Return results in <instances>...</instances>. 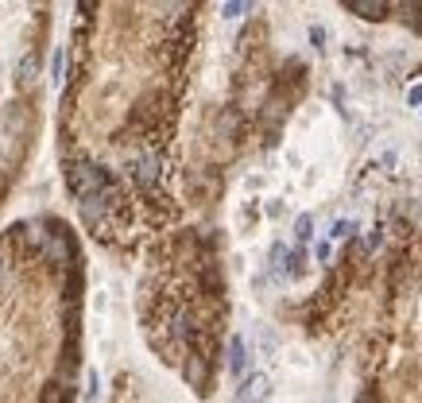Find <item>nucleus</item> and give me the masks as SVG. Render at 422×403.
<instances>
[{
	"label": "nucleus",
	"mask_w": 422,
	"mask_h": 403,
	"mask_svg": "<svg viewBox=\"0 0 422 403\" xmlns=\"http://www.w3.org/2000/svg\"><path fill=\"white\" fill-rule=\"evenodd\" d=\"M268 400H271V380L263 372H252V377L241 380L233 403H268Z\"/></svg>",
	"instance_id": "obj_1"
},
{
	"label": "nucleus",
	"mask_w": 422,
	"mask_h": 403,
	"mask_svg": "<svg viewBox=\"0 0 422 403\" xmlns=\"http://www.w3.org/2000/svg\"><path fill=\"white\" fill-rule=\"evenodd\" d=\"M387 8H391L387 0H345V12H352L360 19H384Z\"/></svg>",
	"instance_id": "obj_2"
},
{
	"label": "nucleus",
	"mask_w": 422,
	"mask_h": 403,
	"mask_svg": "<svg viewBox=\"0 0 422 403\" xmlns=\"http://www.w3.org/2000/svg\"><path fill=\"white\" fill-rule=\"evenodd\" d=\"M132 179L144 190H152L155 179H159V159H155V155H140V159L132 163Z\"/></svg>",
	"instance_id": "obj_3"
},
{
	"label": "nucleus",
	"mask_w": 422,
	"mask_h": 403,
	"mask_svg": "<svg viewBox=\"0 0 422 403\" xmlns=\"http://www.w3.org/2000/svg\"><path fill=\"white\" fill-rule=\"evenodd\" d=\"M229 372H233L236 380H244V372H248V349H244V338H241V333H233V338H229Z\"/></svg>",
	"instance_id": "obj_4"
},
{
	"label": "nucleus",
	"mask_w": 422,
	"mask_h": 403,
	"mask_svg": "<svg viewBox=\"0 0 422 403\" xmlns=\"http://www.w3.org/2000/svg\"><path fill=\"white\" fill-rule=\"evenodd\" d=\"M35 78H39V54L27 51L24 58H19V66H16V86H19V90H27Z\"/></svg>",
	"instance_id": "obj_5"
},
{
	"label": "nucleus",
	"mask_w": 422,
	"mask_h": 403,
	"mask_svg": "<svg viewBox=\"0 0 422 403\" xmlns=\"http://www.w3.org/2000/svg\"><path fill=\"white\" fill-rule=\"evenodd\" d=\"M310 237H314V214H298V221H295V241L306 244Z\"/></svg>",
	"instance_id": "obj_6"
},
{
	"label": "nucleus",
	"mask_w": 422,
	"mask_h": 403,
	"mask_svg": "<svg viewBox=\"0 0 422 403\" xmlns=\"http://www.w3.org/2000/svg\"><path fill=\"white\" fill-rule=\"evenodd\" d=\"M244 12H252L248 0H229V4H221V16H225V19H241Z\"/></svg>",
	"instance_id": "obj_7"
},
{
	"label": "nucleus",
	"mask_w": 422,
	"mask_h": 403,
	"mask_svg": "<svg viewBox=\"0 0 422 403\" xmlns=\"http://www.w3.org/2000/svg\"><path fill=\"white\" fill-rule=\"evenodd\" d=\"M39 403H66L63 384H47V388H43V395H39Z\"/></svg>",
	"instance_id": "obj_8"
},
{
	"label": "nucleus",
	"mask_w": 422,
	"mask_h": 403,
	"mask_svg": "<svg viewBox=\"0 0 422 403\" xmlns=\"http://www.w3.org/2000/svg\"><path fill=\"white\" fill-rule=\"evenodd\" d=\"M63 63H66V51L58 47V51H54V58H51V81H54V86L63 81Z\"/></svg>",
	"instance_id": "obj_9"
},
{
	"label": "nucleus",
	"mask_w": 422,
	"mask_h": 403,
	"mask_svg": "<svg viewBox=\"0 0 422 403\" xmlns=\"http://www.w3.org/2000/svg\"><path fill=\"white\" fill-rule=\"evenodd\" d=\"M352 233H357V225H352V221H337V225L330 229L333 241H345V237H352Z\"/></svg>",
	"instance_id": "obj_10"
},
{
	"label": "nucleus",
	"mask_w": 422,
	"mask_h": 403,
	"mask_svg": "<svg viewBox=\"0 0 422 403\" xmlns=\"http://www.w3.org/2000/svg\"><path fill=\"white\" fill-rule=\"evenodd\" d=\"M310 47H314V51H325V27H310Z\"/></svg>",
	"instance_id": "obj_11"
},
{
	"label": "nucleus",
	"mask_w": 422,
	"mask_h": 403,
	"mask_svg": "<svg viewBox=\"0 0 422 403\" xmlns=\"http://www.w3.org/2000/svg\"><path fill=\"white\" fill-rule=\"evenodd\" d=\"M86 384H90V388H86V395H90V400H97V392H101V380H97V372H93V368H90V377H86Z\"/></svg>",
	"instance_id": "obj_12"
},
{
	"label": "nucleus",
	"mask_w": 422,
	"mask_h": 403,
	"mask_svg": "<svg viewBox=\"0 0 422 403\" xmlns=\"http://www.w3.org/2000/svg\"><path fill=\"white\" fill-rule=\"evenodd\" d=\"M380 244H384V225H376V229H372V233H368V248L376 252Z\"/></svg>",
	"instance_id": "obj_13"
},
{
	"label": "nucleus",
	"mask_w": 422,
	"mask_h": 403,
	"mask_svg": "<svg viewBox=\"0 0 422 403\" xmlns=\"http://www.w3.org/2000/svg\"><path fill=\"white\" fill-rule=\"evenodd\" d=\"M330 252H333V248H330V241H318V244H314V256H318V264H325V260H330Z\"/></svg>",
	"instance_id": "obj_14"
},
{
	"label": "nucleus",
	"mask_w": 422,
	"mask_h": 403,
	"mask_svg": "<svg viewBox=\"0 0 422 403\" xmlns=\"http://www.w3.org/2000/svg\"><path fill=\"white\" fill-rule=\"evenodd\" d=\"M407 105H411V109H422V86H411V93H407Z\"/></svg>",
	"instance_id": "obj_15"
}]
</instances>
